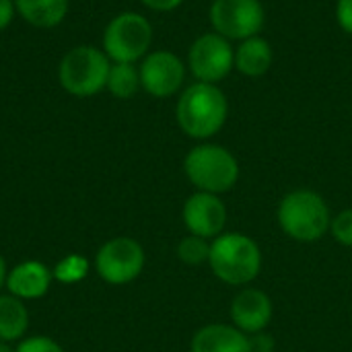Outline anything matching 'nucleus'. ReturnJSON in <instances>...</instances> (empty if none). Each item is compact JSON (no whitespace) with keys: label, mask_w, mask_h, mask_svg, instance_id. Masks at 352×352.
Wrapping results in <instances>:
<instances>
[{"label":"nucleus","mask_w":352,"mask_h":352,"mask_svg":"<svg viewBox=\"0 0 352 352\" xmlns=\"http://www.w3.org/2000/svg\"><path fill=\"white\" fill-rule=\"evenodd\" d=\"M229 118V99L219 85L194 80L177 97L175 120L179 130L200 142L217 136Z\"/></svg>","instance_id":"f257e3e1"},{"label":"nucleus","mask_w":352,"mask_h":352,"mask_svg":"<svg viewBox=\"0 0 352 352\" xmlns=\"http://www.w3.org/2000/svg\"><path fill=\"white\" fill-rule=\"evenodd\" d=\"M208 266L229 287H250L262 270V250L245 233H221L210 241Z\"/></svg>","instance_id":"f03ea898"},{"label":"nucleus","mask_w":352,"mask_h":352,"mask_svg":"<svg viewBox=\"0 0 352 352\" xmlns=\"http://www.w3.org/2000/svg\"><path fill=\"white\" fill-rule=\"evenodd\" d=\"M278 227L287 237L299 243L320 241L330 233V206L328 202L309 188H299L283 196L276 210Z\"/></svg>","instance_id":"7ed1b4c3"},{"label":"nucleus","mask_w":352,"mask_h":352,"mask_svg":"<svg viewBox=\"0 0 352 352\" xmlns=\"http://www.w3.org/2000/svg\"><path fill=\"white\" fill-rule=\"evenodd\" d=\"M184 173L196 192L223 196L237 186L241 171L237 157L229 148L206 140L188 151Z\"/></svg>","instance_id":"20e7f679"},{"label":"nucleus","mask_w":352,"mask_h":352,"mask_svg":"<svg viewBox=\"0 0 352 352\" xmlns=\"http://www.w3.org/2000/svg\"><path fill=\"white\" fill-rule=\"evenodd\" d=\"M111 60L95 45L68 50L58 64L60 87L72 97H93L107 87Z\"/></svg>","instance_id":"39448f33"},{"label":"nucleus","mask_w":352,"mask_h":352,"mask_svg":"<svg viewBox=\"0 0 352 352\" xmlns=\"http://www.w3.org/2000/svg\"><path fill=\"white\" fill-rule=\"evenodd\" d=\"M153 45L151 21L134 10L116 14L103 29L101 50L111 62H140Z\"/></svg>","instance_id":"423d86ee"},{"label":"nucleus","mask_w":352,"mask_h":352,"mask_svg":"<svg viewBox=\"0 0 352 352\" xmlns=\"http://www.w3.org/2000/svg\"><path fill=\"white\" fill-rule=\"evenodd\" d=\"M146 264L144 248L132 237H113L95 254V270L99 278L111 287H124L136 280Z\"/></svg>","instance_id":"0eeeda50"},{"label":"nucleus","mask_w":352,"mask_h":352,"mask_svg":"<svg viewBox=\"0 0 352 352\" xmlns=\"http://www.w3.org/2000/svg\"><path fill=\"white\" fill-rule=\"evenodd\" d=\"M186 64L196 80L219 85L235 70V45L217 31H206L192 41Z\"/></svg>","instance_id":"6e6552de"},{"label":"nucleus","mask_w":352,"mask_h":352,"mask_svg":"<svg viewBox=\"0 0 352 352\" xmlns=\"http://www.w3.org/2000/svg\"><path fill=\"white\" fill-rule=\"evenodd\" d=\"M208 19L212 31L239 43L260 35L266 23V10L260 0H212Z\"/></svg>","instance_id":"1a4fd4ad"},{"label":"nucleus","mask_w":352,"mask_h":352,"mask_svg":"<svg viewBox=\"0 0 352 352\" xmlns=\"http://www.w3.org/2000/svg\"><path fill=\"white\" fill-rule=\"evenodd\" d=\"M138 72L142 91L155 99H167L184 91L188 64L169 50H155L140 60Z\"/></svg>","instance_id":"9d476101"},{"label":"nucleus","mask_w":352,"mask_h":352,"mask_svg":"<svg viewBox=\"0 0 352 352\" xmlns=\"http://www.w3.org/2000/svg\"><path fill=\"white\" fill-rule=\"evenodd\" d=\"M227 217L229 214L223 198L208 192H194L186 198L182 208V221L188 233L204 237L208 241L225 233Z\"/></svg>","instance_id":"9b49d317"},{"label":"nucleus","mask_w":352,"mask_h":352,"mask_svg":"<svg viewBox=\"0 0 352 352\" xmlns=\"http://www.w3.org/2000/svg\"><path fill=\"white\" fill-rule=\"evenodd\" d=\"M272 299L268 293L256 287H241L231 301V324L248 336L262 334L272 322Z\"/></svg>","instance_id":"f8f14e48"},{"label":"nucleus","mask_w":352,"mask_h":352,"mask_svg":"<svg viewBox=\"0 0 352 352\" xmlns=\"http://www.w3.org/2000/svg\"><path fill=\"white\" fill-rule=\"evenodd\" d=\"M52 283H54L52 268H47L39 260H25L14 268H8L6 291L8 295L27 303L47 295Z\"/></svg>","instance_id":"ddd939ff"},{"label":"nucleus","mask_w":352,"mask_h":352,"mask_svg":"<svg viewBox=\"0 0 352 352\" xmlns=\"http://www.w3.org/2000/svg\"><path fill=\"white\" fill-rule=\"evenodd\" d=\"M190 352H254L252 338L233 324H208L196 330Z\"/></svg>","instance_id":"4468645a"},{"label":"nucleus","mask_w":352,"mask_h":352,"mask_svg":"<svg viewBox=\"0 0 352 352\" xmlns=\"http://www.w3.org/2000/svg\"><path fill=\"white\" fill-rule=\"evenodd\" d=\"M274 62L272 45L266 37L254 35L237 43L235 47V70L248 78L264 76Z\"/></svg>","instance_id":"2eb2a0df"},{"label":"nucleus","mask_w":352,"mask_h":352,"mask_svg":"<svg viewBox=\"0 0 352 352\" xmlns=\"http://www.w3.org/2000/svg\"><path fill=\"white\" fill-rule=\"evenodd\" d=\"M16 14L37 29L58 27L68 14V0H14Z\"/></svg>","instance_id":"dca6fc26"},{"label":"nucleus","mask_w":352,"mask_h":352,"mask_svg":"<svg viewBox=\"0 0 352 352\" xmlns=\"http://www.w3.org/2000/svg\"><path fill=\"white\" fill-rule=\"evenodd\" d=\"M29 330V309L25 301L12 295H0V340L21 342Z\"/></svg>","instance_id":"f3484780"},{"label":"nucleus","mask_w":352,"mask_h":352,"mask_svg":"<svg viewBox=\"0 0 352 352\" xmlns=\"http://www.w3.org/2000/svg\"><path fill=\"white\" fill-rule=\"evenodd\" d=\"M113 97L118 99H130L134 97L142 85H140V72L136 64L128 62H111L109 76H107V87H105Z\"/></svg>","instance_id":"a211bd4d"},{"label":"nucleus","mask_w":352,"mask_h":352,"mask_svg":"<svg viewBox=\"0 0 352 352\" xmlns=\"http://www.w3.org/2000/svg\"><path fill=\"white\" fill-rule=\"evenodd\" d=\"M89 270H91V264L85 256L68 254L56 262V266L52 268V276H54V280H58L62 285H76L89 276Z\"/></svg>","instance_id":"6ab92c4d"},{"label":"nucleus","mask_w":352,"mask_h":352,"mask_svg":"<svg viewBox=\"0 0 352 352\" xmlns=\"http://www.w3.org/2000/svg\"><path fill=\"white\" fill-rule=\"evenodd\" d=\"M208 256H210V241L198 235H186L179 243H177V258L186 264V266H202L208 264Z\"/></svg>","instance_id":"aec40b11"},{"label":"nucleus","mask_w":352,"mask_h":352,"mask_svg":"<svg viewBox=\"0 0 352 352\" xmlns=\"http://www.w3.org/2000/svg\"><path fill=\"white\" fill-rule=\"evenodd\" d=\"M330 235L344 248H352V208L340 210L336 217H332L330 223Z\"/></svg>","instance_id":"412c9836"},{"label":"nucleus","mask_w":352,"mask_h":352,"mask_svg":"<svg viewBox=\"0 0 352 352\" xmlns=\"http://www.w3.org/2000/svg\"><path fill=\"white\" fill-rule=\"evenodd\" d=\"M16 352H64V349L50 336H25L16 342Z\"/></svg>","instance_id":"4be33fe9"},{"label":"nucleus","mask_w":352,"mask_h":352,"mask_svg":"<svg viewBox=\"0 0 352 352\" xmlns=\"http://www.w3.org/2000/svg\"><path fill=\"white\" fill-rule=\"evenodd\" d=\"M336 23L340 29L352 37V0H338L336 2Z\"/></svg>","instance_id":"5701e85b"},{"label":"nucleus","mask_w":352,"mask_h":352,"mask_svg":"<svg viewBox=\"0 0 352 352\" xmlns=\"http://www.w3.org/2000/svg\"><path fill=\"white\" fill-rule=\"evenodd\" d=\"M140 2L155 12H171L184 4V0H140Z\"/></svg>","instance_id":"b1692460"},{"label":"nucleus","mask_w":352,"mask_h":352,"mask_svg":"<svg viewBox=\"0 0 352 352\" xmlns=\"http://www.w3.org/2000/svg\"><path fill=\"white\" fill-rule=\"evenodd\" d=\"M16 14L14 0H0V31H4Z\"/></svg>","instance_id":"393cba45"},{"label":"nucleus","mask_w":352,"mask_h":352,"mask_svg":"<svg viewBox=\"0 0 352 352\" xmlns=\"http://www.w3.org/2000/svg\"><path fill=\"white\" fill-rule=\"evenodd\" d=\"M6 276H8V266H6L4 258L0 256V295L6 289Z\"/></svg>","instance_id":"a878e982"},{"label":"nucleus","mask_w":352,"mask_h":352,"mask_svg":"<svg viewBox=\"0 0 352 352\" xmlns=\"http://www.w3.org/2000/svg\"><path fill=\"white\" fill-rule=\"evenodd\" d=\"M0 352H16V346H12L10 342L0 340Z\"/></svg>","instance_id":"bb28decb"}]
</instances>
